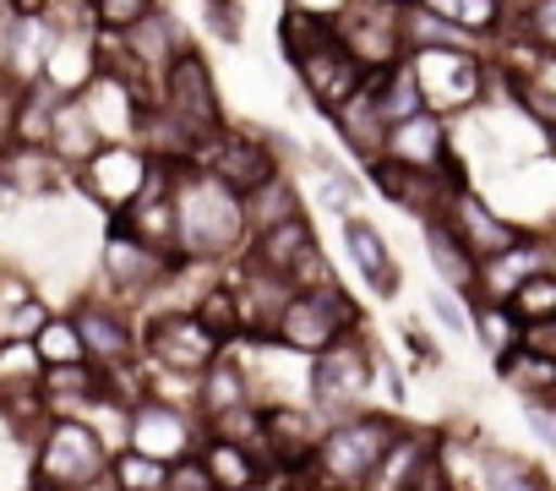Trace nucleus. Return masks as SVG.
Instances as JSON below:
<instances>
[{"instance_id":"nucleus-10","label":"nucleus","mask_w":556,"mask_h":491,"mask_svg":"<svg viewBox=\"0 0 556 491\" xmlns=\"http://www.w3.org/2000/svg\"><path fill=\"white\" fill-rule=\"evenodd\" d=\"M66 317H72V328L83 339V355L99 372H126V366L142 361V317L137 312H126V306H115L104 295H88Z\"/></svg>"},{"instance_id":"nucleus-28","label":"nucleus","mask_w":556,"mask_h":491,"mask_svg":"<svg viewBox=\"0 0 556 491\" xmlns=\"http://www.w3.org/2000/svg\"><path fill=\"white\" fill-rule=\"evenodd\" d=\"M72 175L104 148V131L93 126V115H88V104H83V93L77 99H66L61 110H55V126H50V142H45Z\"/></svg>"},{"instance_id":"nucleus-54","label":"nucleus","mask_w":556,"mask_h":491,"mask_svg":"<svg viewBox=\"0 0 556 491\" xmlns=\"http://www.w3.org/2000/svg\"><path fill=\"white\" fill-rule=\"evenodd\" d=\"M393 7H415V0H393Z\"/></svg>"},{"instance_id":"nucleus-35","label":"nucleus","mask_w":556,"mask_h":491,"mask_svg":"<svg viewBox=\"0 0 556 491\" xmlns=\"http://www.w3.org/2000/svg\"><path fill=\"white\" fill-rule=\"evenodd\" d=\"M420 110H426V99H420V83H415L409 61L377 77V115H382L388 126H399V121H409V115H420Z\"/></svg>"},{"instance_id":"nucleus-15","label":"nucleus","mask_w":556,"mask_h":491,"mask_svg":"<svg viewBox=\"0 0 556 491\" xmlns=\"http://www.w3.org/2000/svg\"><path fill=\"white\" fill-rule=\"evenodd\" d=\"M366 180L377 186L382 202L415 213L420 224H426V218H442L447 202H453V191L469 186L464 169H447V175H442V169H409V164H393V159H377V164L366 169Z\"/></svg>"},{"instance_id":"nucleus-27","label":"nucleus","mask_w":556,"mask_h":491,"mask_svg":"<svg viewBox=\"0 0 556 491\" xmlns=\"http://www.w3.org/2000/svg\"><path fill=\"white\" fill-rule=\"evenodd\" d=\"M306 246H317L312 213H301V218H290V224H273V229L251 235V240H245V252H240V263L267 268V274H290V268H295V257L306 252Z\"/></svg>"},{"instance_id":"nucleus-41","label":"nucleus","mask_w":556,"mask_h":491,"mask_svg":"<svg viewBox=\"0 0 556 491\" xmlns=\"http://www.w3.org/2000/svg\"><path fill=\"white\" fill-rule=\"evenodd\" d=\"M159 7H164V0H88L99 34H131V28H137L142 17H153Z\"/></svg>"},{"instance_id":"nucleus-2","label":"nucleus","mask_w":556,"mask_h":491,"mask_svg":"<svg viewBox=\"0 0 556 491\" xmlns=\"http://www.w3.org/2000/svg\"><path fill=\"white\" fill-rule=\"evenodd\" d=\"M399 426H404V420L388 415V410H361V415H350V420H333L301 475H312V480H323V486H333V491H366V480H371V469L382 464V453H388V442L399 437Z\"/></svg>"},{"instance_id":"nucleus-6","label":"nucleus","mask_w":556,"mask_h":491,"mask_svg":"<svg viewBox=\"0 0 556 491\" xmlns=\"http://www.w3.org/2000/svg\"><path fill=\"white\" fill-rule=\"evenodd\" d=\"M333 39L350 50V61L371 77V72H393L409 61V39H404V7L393 0H339L328 17Z\"/></svg>"},{"instance_id":"nucleus-25","label":"nucleus","mask_w":556,"mask_h":491,"mask_svg":"<svg viewBox=\"0 0 556 491\" xmlns=\"http://www.w3.org/2000/svg\"><path fill=\"white\" fill-rule=\"evenodd\" d=\"M420 240H426V257H431L437 285L469 301V295H475V274H480V263L469 257V246L453 235V224H447V218H426V224H420Z\"/></svg>"},{"instance_id":"nucleus-3","label":"nucleus","mask_w":556,"mask_h":491,"mask_svg":"<svg viewBox=\"0 0 556 491\" xmlns=\"http://www.w3.org/2000/svg\"><path fill=\"white\" fill-rule=\"evenodd\" d=\"M377 377H382V355H377L371 333H355V339L306 361V404L323 415V426L350 420V415L371 410Z\"/></svg>"},{"instance_id":"nucleus-43","label":"nucleus","mask_w":556,"mask_h":491,"mask_svg":"<svg viewBox=\"0 0 556 491\" xmlns=\"http://www.w3.org/2000/svg\"><path fill=\"white\" fill-rule=\"evenodd\" d=\"M285 279H290V290H333V285H339V268L328 263L323 240H317V246H306V252L295 257V268H290Z\"/></svg>"},{"instance_id":"nucleus-50","label":"nucleus","mask_w":556,"mask_h":491,"mask_svg":"<svg viewBox=\"0 0 556 491\" xmlns=\"http://www.w3.org/2000/svg\"><path fill=\"white\" fill-rule=\"evenodd\" d=\"M278 491H333V486H323V480H312V475H285V480H273Z\"/></svg>"},{"instance_id":"nucleus-9","label":"nucleus","mask_w":556,"mask_h":491,"mask_svg":"<svg viewBox=\"0 0 556 491\" xmlns=\"http://www.w3.org/2000/svg\"><path fill=\"white\" fill-rule=\"evenodd\" d=\"M159 104H164L175 121H186L197 137L229 126V115H224V93H218V77H213V61H207L197 45L180 50V55L164 66V77H159Z\"/></svg>"},{"instance_id":"nucleus-34","label":"nucleus","mask_w":556,"mask_h":491,"mask_svg":"<svg viewBox=\"0 0 556 491\" xmlns=\"http://www.w3.org/2000/svg\"><path fill=\"white\" fill-rule=\"evenodd\" d=\"M480 491H551V480L507 448H480Z\"/></svg>"},{"instance_id":"nucleus-30","label":"nucleus","mask_w":556,"mask_h":491,"mask_svg":"<svg viewBox=\"0 0 556 491\" xmlns=\"http://www.w3.org/2000/svg\"><path fill=\"white\" fill-rule=\"evenodd\" d=\"M240 202H245V229H251V235H262V229H273V224H290V218L306 213V191L295 186L290 169L273 175V180H262V186L245 191Z\"/></svg>"},{"instance_id":"nucleus-52","label":"nucleus","mask_w":556,"mask_h":491,"mask_svg":"<svg viewBox=\"0 0 556 491\" xmlns=\"http://www.w3.org/2000/svg\"><path fill=\"white\" fill-rule=\"evenodd\" d=\"M502 7H507V12H523V7H529V0H502Z\"/></svg>"},{"instance_id":"nucleus-39","label":"nucleus","mask_w":556,"mask_h":491,"mask_svg":"<svg viewBox=\"0 0 556 491\" xmlns=\"http://www.w3.org/2000/svg\"><path fill=\"white\" fill-rule=\"evenodd\" d=\"M34 355H39L45 366L88 361V355H83V339H77V328H72V317H66V312H50V317L39 323V333H34Z\"/></svg>"},{"instance_id":"nucleus-42","label":"nucleus","mask_w":556,"mask_h":491,"mask_svg":"<svg viewBox=\"0 0 556 491\" xmlns=\"http://www.w3.org/2000/svg\"><path fill=\"white\" fill-rule=\"evenodd\" d=\"M507 312H513L518 323H540V317H556V274L545 268V274L523 279V285H518V295L507 301Z\"/></svg>"},{"instance_id":"nucleus-31","label":"nucleus","mask_w":556,"mask_h":491,"mask_svg":"<svg viewBox=\"0 0 556 491\" xmlns=\"http://www.w3.org/2000/svg\"><path fill=\"white\" fill-rule=\"evenodd\" d=\"M61 104H66V93H61L50 77L17 88V99H12V142H34V148H45Z\"/></svg>"},{"instance_id":"nucleus-45","label":"nucleus","mask_w":556,"mask_h":491,"mask_svg":"<svg viewBox=\"0 0 556 491\" xmlns=\"http://www.w3.org/2000/svg\"><path fill=\"white\" fill-rule=\"evenodd\" d=\"M518 28L529 34L534 50L556 55V0H529V7L518 12Z\"/></svg>"},{"instance_id":"nucleus-17","label":"nucleus","mask_w":556,"mask_h":491,"mask_svg":"<svg viewBox=\"0 0 556 491\" xmlns=\"http://www.w3.org/2000/svg\"><path fill=\"white\" fill-rule=\"evenodd\" d=\"M545 268H551V240H540V235H518L507 252H496V257L480 263L469 306H507V301L518 295V285L534 279V274H545Z\"/></svg>"},{"instance_id":"nucleus-51","label":"nucleus","mask_w":556,"mask_h":491,"mask_svg":"<svg viewBox=\"0 0 556 491\" xmlns=\"http://www.w3.org/2000/svg\"><path fill=\"white\" fill-rule=\"evenodd\" d=\"M12 99H17V83H12V77H7V66H0V110H7V104H12Z\"/></svg>"},{"instance_id":"nucleus-36","label":"nucleus","mask_w":556,"mask_h":491,"mask_svg":"<svg viewBox=\"0 0 556 491\" xmlns=\"http://www.w3.org/2000/svg\"><path fill=\"white\" fill-rule=\"evenodd\" d=\"M202 437H218V442L251 448V453L262 458V404H235V410L202 415Z\"/></svg>"},{"instance_id":"nucleus-11","label":"nucleus","mask_w":556,"mask_h":491,"mask_svg":"<svg viewBox=\"0 0 556 491\" xmlns=\"http://www.w3.org/2000/svg\"><path fill=\"white\" fill-rule=\"evenodd\" d=\"M142 317V361L148 366H164V372H186V377H202L207 361L224 355V344L202 328L197 312H137Z\"/></svg>"},{"instance_id":"nucleus-12","label":"nucleus","mask_w":556,"mask_h":491,"mask_svg":"<svg viewBox=\"0 0 556 491\" xmlns=\"http://www.w3.org/2000/svg\"><path fill=\"white\" fill-rule=\"evenodd\" d=\"M409 72L420 83V99L431 115H464L480 93H485V66L475 50H415Z\"/></svg>"},{"instance_id":"nucleus-46","label":"nucleus","mask_w":556,"mask_h":491,"mask_svg":"<svg viewBox=\"0 0 556 491\" xmlns=\"http://www.w3.org/2000/svg\"><path fill=\"white\" fill-rule=\"evenodd\" d=\"M431 317L447 328V333H469V301L464 295H453V290H442V285H431Z\"/></svg>"},{"instance_id":"nucleus-16","label":"nucleus","mask_w":556,"mask_h":491,"mask_svg":"<svg viewBox=\"0 0 556 491\" xmlns=\"http://www.w3.org/2000/svg\"><path fill=\"white\" fill-rule=\"evenodd\" d=\"M295 66V93L317 110V115H339L355 93H361V83H366V72L350 61V50L339 45V39H323L317 50H306L301 61H290Z\"/></svg>"},{"instance_id":"nucleus-38","label":"nucleus","mask_w":556,"mask_h":491,"mask_svg":"<svg viewBox=\"0 0 556 491\" xmlns=\"http://www.w3.org/2000/svg\"><path fill=\"white\" fill-rule=\"evenodd\" d=\"M469 333H480V344H485V355L491 361H502V355H513L518 350V339H523V323L507 312V306H469Z\"/></svg>"},{"instance_id":"nucleus-13","label":"nucleus","mask_w":556,"mask_h":491,"mask_svg":"<svg viewBox=\"0 0 556 491\" xmlns=\"http://www.w3.org/2000/svg\"><path fill=\"white\" fill-rule=\"evenodd\" d=\"M126 448L153 458V464H180L202 448V415L186 404H164V399H137L131 404V431Z\"/></svg>"},{"instance_id":"nucleus-26","label":"nucleus","mask_w":556,"mask_h":491,"mask_svg":"<svg viewBox=\"0 0 556 491\" xmlns=\"http://www.w3.org/2000/svg\"><path fill=\"white\" fill-rule=\"evenodd\" d=\"M50 415H83L93 399L110 393V372H99L93 361H72V366H45L39 377Z\"/></svg>"},{"instance_id":"nucleus-19","label":"nucleus","mask_w":556,"mask_h":491,"mask_svg":"<svg viewBox=\"0 0 556 491\" xmlns=\"http://www.w3.org/2000/svg\"><path fill=\"white\" fill-rule=\"evenodd\" d=\"M442 218H447V224H453V235L469 246V257H475V263H485V257L507 252V246L523 235V229H518V224H507V218H502V213L475 191V186H458Z\"/></svg>"},{"instance_id":"nucleus-23","label":"nucleus","mask_w":556,"mask_h":491,"mask_svg":"<svg viewBox=\"0 0 556 491\" xmlns=\"http://www.w3.org/2000/svg\"><path fill=\"white\" fill-rule=\"evenodd\" d=\"M0 180H7L12 202H17V197H55L61 186H72V169H66L50 148L12 142L7 153H0Z\"/></svg>"},{"instance_id":"nucleus-22","label":"nucleus","mask_w":556,"mask_h":491,"mask_svg":"<svg viewBox=\"0 0 556 491\" xmlns=\"http://www.w3.org/2000/svg\"><path fill=\"white\" fill-rule=\"evenodd\" d=\"M121 39V50H126V61H137L153 83L164 77V66L180 55V50H191V34H186V23L175 17V12H153V17H142L131 34H115Z\"/></svg>"},{"instance_id":"nucleus-48","label":"nucleus","mask_w":556,"mask_h":491,"mask_svg":"<svg viewBox=\"0 0 556 491\" xmlns=\"http://www.w3.org/2000/svg\"><path fill=\"white\" fill-rule=\"evenodd\" d=\"M529 355L551 361L556 366V317H540V323H523V339H518Z\"/></svg>"},{"instance_id":"nucleus-47","label":"nucleus","mask_w":556,"mask_h":491,"mask_svg":"<svg viewBox=\"0 0 556 491\" xmlns=\"http://www.w3.org/2000/svg\"><path fill=\"white\" fill-rule=\"evenodd\" d=\"M513 88H518V104H523V110H529L545 131H556V93H551L545 83H534V77H518Z\"/></svg>"},{"instance_id":"nucleus-37","label":"nucleus","mask_w":556,"mask_h":491,"mask_svg":"<svg viewBox=\"0 0 556 491\" xmlns=\"http://www.w3.org/2000/svg\"><path fill=\"white\" fill-rule=\"evenodd\" d=\"M323 39H333L328 17L323 12H306V7H285V17H278V45H285V61H301L306 50H317Z\"/></svg>"},{"instance_id":"nucleus-33","label":"nucleus","mask_w":556,"mask_h":491,"mask_svg":"<svg viewBox=\"0 0 556 491\" xmlns=\"http://www.w3.org/2000/svg\"><path fill=\"white\" fill-rule=\"evenodd\" d=\"M496 377L529 404V410H540V404H556V366L551 361H540V355H529L523 344L513 350V355H502L496 361Z\"/></svg>"},{"instance_id":"nucleus-5","label":"nucleus","mask_w":556,"mask_h":491,"mask_svg":"<svg viewBox=\"0 0 556 491\" xmlns=\"http://www.w3.org/2000/svg\"><path fill=\"white\" fill-rule=\"evenodd\" d=\"M28 453H34V486L50 491H93L110 480V458H115L83 415H50V426Z\"/></svg>"},{"instance_id":"nucleus-20","label":"nucleus","mask_w":556,"mask_h":491,"mask_svg":"<svg viewBox=\"0 0 556 491\" xmlns=\"http://www.w3.org/2000/svg\"><path fill=\"white\" fill-rule=\"evenodd\" d=\"M377 77H382V72H371V77L361 83V93H355L339 115H328V121H333V131H339L344 159H350V164H361V169H371V164L388 153V121L377 115Z\"/></svg>"},{"instance_id":"nucleus-53","label":"nucleus","mask_w":556,"mask_h":491,"mask_svg":"<svg viewBox=\"0 0 556 491\" xmlns=\"http://www.w3.org/2000/svg\"><path fill=\"white\" fill-rule=\"evenodd\" d=\"M545 137H551V159H556V131H545Z\"/></svg>"},{"instance_id":"nucleus-14","label":"nucleus","mask_w":556,"mask_h":491,"mask_svg":"<svg viewBox=\"0 0 556 491\" xmlns=\"http://www.w3.org/2000/svg\"><path fill=\"white\" fill-rule=\"evenodd\" d=\"M148 175H153V159L137 142H104L72 180L83 186V197H93L104 207V218H115V213H126L137 202V191L148 186Z\"/></svg>"},{"instance_id":"nucleus-32","label":"nucleus","mask_w":556,"mask_h":491,"mask_svg":"<svg viewBox=\"0 0 556 491\" xmlns=\"http://www.w3.org/2000/svg\"><path fill=\"white\" fill-rule=\"evenodd\" d=\"M415 7H426L431 17H442V23H453V28H464L475 45L480 39H491V34H502L518 12H507L502 0H415Z\"/></svg>"},{"instance_id":"nucleus-21","label":"nucleus","mask_w":556,"mask_h":491,"mask_svg":"<svg viewBox=\"0 0 556 491\" xmlns=\"http://www.w3.org/2000/svg\"><path fill=\"white\" fill-rule=\"evenodd\" d=\"M382 159H393V164H409V169H458L453 164V137H447V121L442 115H431V110H420V115H409V121H399V126H388V153Z\"/></svg>"},{"instance_id":"nucleus-40","label":"nucleus","mask_w":556,"mask_h":491,"mask_svg":"<svg viewBox=\"0 0 556 491\" xmlns=\"http://www.w3.org/2000/svg\"><path fill=\"white\" fill-rule=\"evenodd\" d=\"M164 480H169V464H153L131 448H121L110 458V486L115 491H164Z\"/></svg>"},{"instance_id":"nucleus-24","label":"nucleus","mask_w":556,"mask_h":491,"mask_svg":"<svg viewBox=\"0 0 556 491\" xmlns=\"http://www.w3.org/2000/svg\"><path fill=\"white\" fill-rule=\"evenodd\" d=\"M235 404H262L256 399V377H251V366L235 355V344L218 355V361H207L202 366V377H197V415H218V410H235Z\"/></svg>"},{"instance_id":"nucleus-18","label":"nucleus","mask_w":556,"mask_h":491,"mask_svg":"<svg viewBox=\"0 0 556 491\" xmlns=\"http://www.w3.org/2000/svg\"><path fill=\"white\" fill-rule=\"evenodd\" d=\"M339 240H344V252H350V268L366 279V290L377 301H393L404 290V268L393 257V246H388V235L366 213H344L339 218Z\"/></svg>"},{"instance_id":"nucleus-44","label":"nucleus","mask_w":556,"mask_h":491,"mask_svg":"<svg viewBox=\"0 0 556 491\" xmlns=\"http://www.w3.org/2000/svg\"><path fill=\"white\" fill-rule=\"evenodd\" d=\"M197 12H202V28H207L218 45H240V39H245L240 0H197Z\"/></svg>"},{"instance_id":"nucleus-7","label":"nucleus","mask_w":556,"mask_h":491,"mask_svg":"<svg viewBox=\"0 0 556 491\" xmlns=\"http://www.w3.org/2000/svg\"><path fill=\"white\" fill-rule=\"evenodd\" d=\"M180 257H164L153 246H142L137 235H126L121 224L104 229V252H99V295L126 306V312H148L153 295L169 285Z\"/></svg>"},{"instance_id":"nucleus-49","label":"nucleus","mask_w":556,"mask_h":491,"mask_svg":"<svg viewBox=\"0 0 556 491\" xmlns=\"http://www.w3.org/2000/svg\"><path fill=\"white\" fill-rule=\"evenodd\" d=\"M164 491H213V480H207V469H202V464H197V453H191V458L169 464V480H164Z\"/></svg>"},{"instance_id":"nucleus-4","label":"nucleus","mask_w":556,"mask_h":491,"mask_svg":"<svg viewBox=\"0 0 556 491\" xmlns=\"http://www.w3.org/2000/svg\"><path fill=\"white\" fill-rule=\"evenodd\" d=\"M355 333H366V312H361V301H350L344 285L295 290L285 301V312H278V323H273V350L312 361V355H323V350H333V344H344Z\"/></svg>"},{"instance_id":"nucleus-1","label":"nucleus","mask_w":556,"mask_h":491,"mask_svg":"<svg viewBox=\"0 0 556 491\" xmlns=\"http://www.w3.org/2000/svg\"><path fill=\"white\" fill-rule=\"evenodd\" d=\"M175 229H180V257L186 263H235L245 252V202L218 175L180 164L175 169Z\"/></svg>"},{"instance_id":"nucleus-8","label":"nucleus","mask_w":556,"mask_h":491,"mask_svg":"<svg viewBox=\"0 0 556 491\" xmlns=\"http://www.w3.org/2000/svg\"><path fill=\"white\" fill-rule=\"evenodd\" d=\"M197 169H207V175H218L229 191H256L262 180H273V175H285L290 164L278 159L273 148H267V137H262V126H218V131H207L202 137V148H197Z\"/></svg>"},{"instance_id":"nucleus-29","label":"nucleus","mask_w":556,"mask_h":491,"mask_svg":"<svg viewBox=\"0 0 556 491\" xmlns=\"http://www.w3.org/2000/svg\"><path fill=\"white\" fill-rule=\"evenodd\" d=\"M197 464L207 469L213 491H256L262 480H273L251 448H235V442H218V437H202V448H197Z\"/></svg>"}]
</instances>
